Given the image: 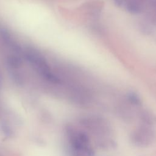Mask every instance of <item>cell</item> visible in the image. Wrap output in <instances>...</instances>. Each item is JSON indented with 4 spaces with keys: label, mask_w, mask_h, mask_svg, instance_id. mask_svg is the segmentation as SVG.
Returning a JSON list of instances; mask_svg holds the SVG:
<instances>
[{
    "label": "cell",
    "mask_w": 156,
    "mask_h": 156,
    "mask_svg": "<svg viewBox=\"0 0 156 156\" xmlns=\"http://www.w3.org/2000/svg\"><path fill=\"white\" fill-rule=\"evenodd\" d=\"M135 125L130 132V138L132 143L138 147H147L156 140L155 119L153 115L142 110L135 119Z\"/></svg>",
    "instance_id": "obj_1"
},
{
    "label": "cell",
    "mask_w": 156,
    "mask_h": 156,
    "mask_svg": "<svg viewBox=\"0 0 156 156\" xmlns=\"http://www.w3.org/2000/svg\"><path fill=\"white\" fill-rule=\"evenodd\" d=\"M86 122L101 147L109 149L116 146L115 133L108 121L101 117L94 116L87 119Z\"/></svg>",
    "instance_id": "obj_2"
},
{
    "label": "cell",
    "mask_w": 156,
    "mask_h": 156,
    "mask_svg": "<svg viewBox=\"0 0 156 156\" xmlns=\"http://www.w3.org/2000/svg\"><path fill=\"white\" fill-rule=\"evenodd\" d=\"M24 55L26 60L45 80L53 83L60 82L59 78L51 71L46 59L38 51L32 48H27Z\"/></svg>",
    "instance_id": "obj_3"
},
{
    "label": "cell",
    "mask_w": 156,
    "mask_h": 156,
    "mask_svg": "<svg viewBox=\"0 0 156 156\" xmlns=\"http://www.w3.org/2000/svg\"><path fill=\"white\" fill-rule=\"evenodd\" d=\"M0 35L4 42L8 47L16 52H19L21 50L20 46L18 45V43L13 38L8 30L5 29H1L0 30Z\"/></svg>",
    "instance_id": "obj_4"
},
{
    "label": "cell",
    "mask_w": 156,
    "mask_h": 156,
    "mask_svg": "<svg viewBox=\"0 0 156 156\" xmlns=\"http://www.w3.org/2000/svg\"><path fill=\"white\" fill-rule=\"evenodd\" d=\"M146 1V0H126L125 5L129 12L137 13L142 10Z\"/></svg>",
    "instance_id": "obj_5"
},
{
    "label": "cell",
    "mask_w": 156,
    "mask_h": 156,
    "mask_svg": "<svg viewBox=\"0 0 156 156\" xmlns=\"http://www.w3.org/2000/svg\"><path fill=\"white\" fill-rule=\"evenodd\" d=\"M7 64L8 65L14 69V68H18L20 67L21 65V61L20 58L15 57V55H12L7 58Z\"/></svg>",
    "instance_id": "obj_6"
},
{
    "label": "cell",
    "mask_w": 156,
    "mask_h": 156,
    "mask_svg": "<svg viewBox=\"0 0 156 156\" xmlns=\"http://www.w3.org/2000/svg\"><path fill=\"white\" fill-rule=\"evenodd\" d=\"M115 2L116 3V4L118 6H122V5H125L126 2V0H114Z\"/></svg>",
    "instance_id": "obj_7"
}]
</instances>
